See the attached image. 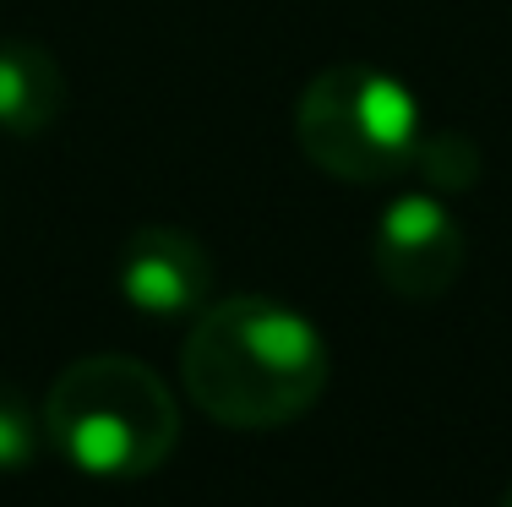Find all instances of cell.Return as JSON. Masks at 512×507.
<instances>
[{
  "label": "cell",
  "mask_w": 512,
  "mask_h": 507,
  "mask_svg": "<svg viewBox=\"0 0 512 507\" xmlns=\"http://www.w3.org/2000/svg\"><path fill=\"white\" fill-rule=\"evenodd\" d=\"M333 355L316 322L267 295H224L191 317L180 382L207 420L229 431H278L327 393Z\"/></svg>",
  "instance_id": "cell-1"
},
{
  "label": "cell",
  "mask_w": 512,
  "mask_h": 507,
  "mask_svg": "<svg viewBox=\"0 0 512 507\" xmlns=\"http://www.w3.org/2000/svg\"><path fill=\"white\" fill-rule=\"evenodd\" d=\"M50 448L93 480H142L175 453L180 409L169 382L131 355H82L44 393Z\"/></svg>",
  "instance_id": "cell-2"
},
{
  "label": "cell",
  "mask_w": 512,
  "mask_h": 507,
  "mask_svg": "<svg viewBox=\"0 0 512 507\" xmlns=\"http://www.w3.org/2000/svg\"><path fill=\"white\" fill-rule=\"evenodd\" d=\"M420 99L382 66L338 60L295 99V142L322 175L344 186H387L409 175L425 142Z\"/></svg>",
  "instance_id": "cell-3"
},
{
  "label": "cell",
  "mask_w": 512,
  "mask_h": 507,
  "mask_svg": "<svg viewBox=\"0 0 512 507\" xmlns=\"http://www.w3.org/2000/svg\"><path fill=\"white\" fill-rule=\"evenodd\" d=\"M469 240L463 224L453 219L442 197L431 186L425 191H398L376 219V240H371V262L376 279L393 289L398 300H436L458 284Z\"/></svg>",
  "instance_id": "cell-4"
},
{
  "label": "cell",
  "mask_w": 512,
  "mask_h": 507,
  "mask_svg": "<svg viewBox=\"0 0 512 507\" xmlns=\"http://www.w3.org/2000/svg\"><path fill=\"white\" fill-rule=\"evenodd\" d=\"M115 289L142 322H191L213 300V251L180 224H137L120 246Z\"/></svg>",
  "instance_id": "cell-5"
},
{
  "label": "cell",
  "mask_w": 512,
  "mask_h": 507,
  "mask_svg": "<svg viewBox=\"0 0 512 507\" xmlns=\"http://www.w3.org/2000/svg\"><path fill=\"white\" fill-rule=\"evenodd\" d=\"M66 110V71L33 39H0V131L39 137Z\"/></svg>",
  "instance_id": "cell-6"
},
{
  "label": "cell",
  "mask_w": 512,
  "mask_h": 507,
  "mask_svg": "<svg viewBox=\"0 0 512 507\" xmlns=\"http://www.w3.org/2000/svg\"><path fill=\"white\" fill-rule=\"evenodd\" d=\"M44 448H50V431H44V404H33L17 382L0 377V475L28 469Z\"/></svg>",
  "instance_id": "cell-7"
},
{
  "label": "cell",
  "mask_w": 512,
  "mask_h": 507,
  "mask_svg": "<svg viewBox=\"0 0 512 507\" xmlns=\"http://www.w3.org/2000/svg\"><path fill=\"white\" fill-rule=\"evenodd\" d=\"M414 169L425 175V186L436 197L447 191H474L480 186V148H474L463 131H425L420 153H414Z\"/></svg>",
  "instance_id": "cell-8"
},
{
  "label": "cell",
  "mask_w": 512,
  "mask_h": 507,
  "mask_svg": "<svg viewBox=\"0 0 512 507\" xmlns=\"http://www.w3.org/2000/svg\"><path fill=\"white\" fill-rule=\"evenodd\" d=\"M502 507H512V486H507V497H502Z\"/></svg>",
  "instance_id": "cell-9"
}]
</instances>
